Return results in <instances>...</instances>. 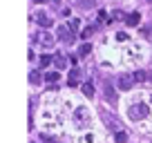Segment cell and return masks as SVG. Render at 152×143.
I'll return each mask as SVG.
<instances>
[{"label":"cell","instance_id":"2e32d148","mask_svg":"<svg viewBox=\"0 0 152 143\" xmlns=\"http://www.w3.org/2000/svg\"><path fill=\"white\" fill-rule=\"evenodd\" d=\"M29 83H31V85H36V83H40V74H36V72H31V74H29Z\"/></svg>","mask_w":152,"mask_h":143},{"label":"cell","instance_id":"d6986e66","mask_svg":"<svg viewBox=\"0 0 152 143\" xmlns=\"http://www.w3.org/2000/svg\"><path fill=\"white\" fill-rule=\"evenodd\" d=\"M128 38H130V36H128L125 31H119V34H116V40H121V43H125Z\"/></svg>","mask_w":152,"mask_h":143},{"label":"cell","instance_id":"ac0fdd59","mask_svg":"<svg viewBox=\"0 0 152 143\" xmlns=\"http://www.w3.org/2000/svg\"><path fill=\"white\" fill-rule=\"evenodd\" d=\"M128 141V134L125 132H116V143H125Z\"/></svg>","mask_w":152,"mask_h":143},{"label":"cell","instance_id":"52a82bcc","mask_svg":"<svg viewBox=\"0 0 152 143\" xmlns=\"http://www.w3.org/2000/svg\"><path fill=\"white\" fill-rule=\"evenodd\" d=\"M81 76H83L81 69H76V67H74V69L69 72V78H67V83H69V85H76V83L81 81Z\"/></svg>","mask_w":152,"mask_h":143},{"label":"cell","instance_id":"3957f363","mask_svg":"<svg viewBox=\"0 0 152 143\" xmlns=\"http://www.w3.org/2000/svg\"><path fill=\"white\" fill-rule=\"evenodd\" d=\"M101 119L105 121V125H107L110 130H116V132H121V130H119L121 123H119V119H116V116H112V114H107L105 110H101Z\"/></svg>","mask_w":152,"mask_h":143},{"label":"cell","instance_id":"7a4b0ae2","mask_svg":"<svg viewBox=\"0 0 152 143\" xmlns=\"http://www.w3.org/2000/svg\"><path fill=\"white\" fill-rule=\"evenodd\" d=\"M72 36H74V31L69 29V25H61V27H58V38H61V43L72 45V43H74V38H72Z\"/></svg>","mask_w":152,"mask_h":143},{"label":"cell","instance_id":"4fadbf2b","mask_svg":"<svg viewBox=\"0 0 152 143\" xmlns=\"http://www.w3.org/2000/svg\"><path fill=\"white\" fill-rule=\"evenodd\" d=\"M105 98H107V101H112V103H114V101H116V92H114L112 90V87H105Z\"/></svg>","mask_w":152,"mask_h":143},{"label":"cell","instance_id":"8992f818","mask_svg":"<svg viewBox=\"0 0 152 143\" xmlns=\"http://www.w3.org/2000/svg\"><path fill=\"white\" fill-rule=\"evenodd\" d=\"M54 65H56V69H58V72L65 69V67H67V58L63 56V54H56V56H54Z\"/></svg>","mask_w":152,"mask_h":143},{"label":"cell","instance_id":"e0dca14e","mask_svg":"<svg viewBox=\"0 0 152 143\" xmlns=\"http://www.w3.org/2000/svg\"><path fill=\"white\" fill-rule=\"evenodd\" d=\"M52 61H54V58H52V56H47V54H45V56H40V67H47Z\"/></svg>","mask_w":152,"mask_h":143},{"label":"cell","instance_id":"ba28073f","mask_svg":"<svg viewBox=\"0 0 152 143\" xmlns=\"http://www.w3.org/2000/svg\"><path fill=\"white\" fill-rule=\"evenodd\" d=\"M36 20H38V25H43V27H52V18H49L47 14H43V11L36 16Z\"/></svg>","mask_w":152,"mask_h":143},{"label":"cell","instance_id":"9c48e42d","mask_svg":"<svg viewBox=\"0 0 152 143\" xmlns=\"http://www.w3.org/2000/svg\"><path fill=\"white\" fill-rule=\"evenodd\" d=\"M139 18H141V16H139L137 11H134V14H130L128 18H125V23H128L130 27H137V25H139Z\"/></svg>","mask_w":152,"mask_h":143},{"label":"cell","instance_id":"8fae6325","mask_svg":"<svg viewBox=\"0 0 152 143\" xmlns=\"http://www.w3.org/2000/svg\"><path fill=\"white\" fill-rule=\"evenodd\" d=\"M83 94H85L87 98H92V96H94V85H92V83H83Z\"/></svg>","mask_w":152,"mask_h":143},{"label":"cell","instance_id":"44dd1931","mask_svg":"<svg viewBox=\"0 0 152 143\" xmlns=\"http://www.w3.org/2000/svg\"><path fill=\"white\" fill-rule=\"evenodd\" d=\"M81 36H83V38H90V36H92V27L83 29V34H81Z\"/></svg>","mask_w":152,"mask_h":143},{"label":"cell","instance_id":"30bf717a","mask_svg":"<svg viewBox=\"0 0 152 143\" xmlns=\"http://www.w3.org/2000/svg\"><path fill=\"white\" fill-rule=\"evenodd\" d=\"M76 119L81 121V128H85V119H87V112L83 110V107H78V110H76Z\"/></svg>","mask_w":152,"mask_h":143},{"label":"cell","instance_id":"9a60e30c","mask_svg":"<svg viewBox=\"0 0 152 143\" xmlns=\"http://www.w3.org/2000/svg\"><path fill=\"white\" fill-rule=\"evenodd\" d=\"M148 78H150V74H148V72H137V74H134V81H139V83L148 81Z\"/></svg>","mask_w":152,"mask_h":143},{"label":"cell","instance_id":"5b68a950","mask_svg":"<svg viewBox=\"0 0 152 143\" xmlns=\"http://www.w3.org/2000/svg\"><path fill=\"white\" fill-rule=\"evenodd\" d=\"M38 43L45 45V47H52V45H54V36L47 34V31H43V34H38Z\"/></svg>","mask_w":152,"mask_h":143},{"label":"cell","instance_id":"7c38bea8","mask_svg":"<svg viewBox=\"0 0 152 143\" xmlns=\"http://www.w3.org/2000/svg\"><path fill=\"white\" fill-rule=\"evenodd\" d=\"M45 78H47L49 83H58V78H61V72H47V76H45Z\"/></svg>","mask_w":152,"mask_h":143},{"label":"cell","instance_id":"ffe728a7","mask_svg":"<svg viewBox=\"0 0 152 143\" xmlns=\"http://www.w3.org/2000/svg\"><path fill=\"white\" fill-rule=\"evenodd\" d=\"M69 29L76 34V29H78V20H76V18H72V20H69Z\"/></svg>","mask_w":152,"mask_h":143},{"label":"cell","instance_id":"5bb4252c","mask_svg":"<svg viewBox=\"0 0 152 143\" xmlns=\"http://www.w3.org/2000/svg\"><path fill=\"white\" fill-rule=\"evenodd\" d=\"M90 52H92V45H90V43H85V45H81V47H78V56H87Z\"/></svg>","mask_w":152,"mask_h":143},{"label":"cell","instance_id":"6da1fadb","mask_svg":"<svg viewBox=\"0 0 152 143\" xmlns=\"http://www.w3.org/2000/svg\"><path fill=\"white\" fill-rule=\"evenodd\" d=\"M148 112H150V110H148V105H145V103H134V105H130V107H128V116H130L132 121L145 119Z\"/></svg>","mask_w":152,"mask_h":143},{"label":"cell","instance_id":"277c9868","mask_svg":"<svg viewBox=\"0 0 152 143\" xmlns=\"http://www.w3.org/2000/svg\"><path fill=\"white\" fill-rule=\"evenodd\" d=\"M132 85H134V76H130V74L119 76V87H121V90H130Z\"/></svg>","mask_w":152,"mask_h":143}]
</instances>
